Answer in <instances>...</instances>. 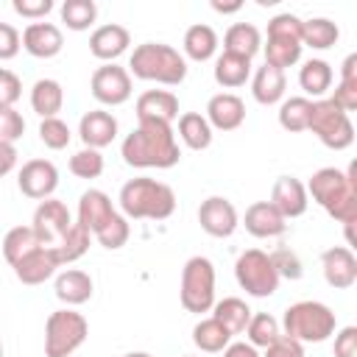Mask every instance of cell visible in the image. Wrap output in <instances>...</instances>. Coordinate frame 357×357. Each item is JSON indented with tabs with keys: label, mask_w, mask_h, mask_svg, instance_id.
Segmentation results:
<instances>
[{
	"label": "cell",
	"mask_w": 357,
	"mask_h": 357,
	"mask_svg": "<svg viewBox=\"0 0 357 357\" xmlns=\"http://www.w3.org/2000/svg\"><path fill=\"white\" fill-rule=\"evenodd\" d=\"M89 237H92V234H89L81 223H73V229L64 234V240L53 248V254H56L59 265H70V262L81 259V257L89 251Z\"/></svg>",
	"instance_id": "obj_40"
},
{
	"label": "cell",
	"mask_w": 357,
	"mask_h": 357,
	"mask_svg": "<svg viewBox=\"0 0 357 357\" xmlns=\"http://www.w3.org/2000/svg\"><path fill=\"white\" fill-rule=\"evenodd\" d=\"M128 75L139 81H156L165 86H178L187 78V59L165 42H142L128 56Z\"/></svg>",
	"instance_id": "obj_4"
},
{
	"label": "cell",
	"mask_w": 357,
	"mask_h": 357,
	"mask_svg": "<svg viewBox=\"0 0 357 357\" xmlns=\"http://www.w3.org/2000/svg\"><path fill=\"white\" fill-rule=\"evenodd\" d=\"M128 237H131V226H128V218L120 215V212H114V215L95 231V240H98L103 248H109V251L123 248V245L128 243Z\"/></svg>",
	"instance_id": "obj_42"
},
{
	"label": "cell",
	"mask_w": 357,
	"mask_h": 357,
	"mask_svg": "<svg viewBox=\"0 0 357 357\" xmlns=\"http://www.w3.org/2000/svg\"><path fill=\"white\" fill-rule=\"evenodd\" d=\"M3 257H6V262L14 268L25 254H31L33 248H39V240H36V234H33V229L31 226H14V229H8L6 231V237H3Z\"/></svg>",
	"instance_id": "obj_37"
},
{
	"label": "cell",
	"mask_w": 357,
	"mask_h": 357,
	"mask_svg": "<svg viewBox=\"0 0 357 357\" xmlns=\"http://www.w3.org/2000/svg\"><path fill=\"white\" fill-rule=\"evenodd\" d=\"M123 357H151L148 351H128V354H123Z\"/></svg>",
	"instance_id": "obj_56"
},
{
	"label": "cell",
	"mask_w": 357,
	"mask_h": 357,
	"mask_svg": "<svg viewBox=\"0 0 357 357\" xmlns=\"http://www.w3.org/2000/svg\"><path fill=\"white\" fill-rule=\"evenodd\" d=\"M70 173L78 178H98L103 173V156L95 148H81L70 156Z\"/></svg>",
	"instance_id": "obj_44"
},
{
	"label": "cell",
	"mask_w": 357,
	"mask_h": 357,
	"mask_svg": "<svg viewBox=\"0 0 357 357\" xmlns=\"http://www.w3.org/2000/svg\"><path fill=\"white\" fill-rule=\"evenodd\" d=\"M321 271L329 287L349 290L357 282V257L349 245H335L321 254Z\"/></svg>",
	"instance_id": "obj_14"
},
{
	"label": "cell",
	"mask_w": 357,
	"mask_h": 357,
	"mask_svg": "<svg viewBox=\"0 0 357 357\" xmlns=\"http://www.w3.org/2000/svg\"><path fill=\"white\" fill-rule=\"evenodd\" d=\"M206 123L212 126V131H234L245 123V103L240 95L234 92H218L209 98L206 103Z\"/></svg>",
	"instance_id": "obj_16"
},
{
	"label": "cell",
	"mask_w": 357,
	"mask_h": 357,
	"mask_svg": "<svg viewBox=\"0 0 357 357\" xmlns=\"http://www.w3.org/2000/svg\"><path fill=\"white\" fill-rule=\"evenodd\" d=\"M271 204L276 206V212L284 220L301 218L310 206V195H307L304 181H298L296 176H279L273 181V190H271Z\"/></svg>",
	"instance_id": "obj_15"
},
{
	"label": "cell",
	"mask_w": 357,
	"mask_h": 357,
	"mask_svg": "<svg viewBox=\"0 0 357 357\" xmlns=\"http://www.w3.org/2000/svg\"><path fill=\"white\" fill-rule=\"evenodd\" d=\"M22 39V47L33 56V59H53L61 53L64 47V36H61V28L53 25V22H28L25 31L20 33Z\"/></svg>",
	"instance_id": "obj_17"
},
{
	"label": "cell",
	"mask_w": 357,
	"mask_h": 357,
	"mask_svg": "<svg viewBox=\"0 0 357 357\" xmlns=\"http://www.w3.org/2000/svg\"><path fill=\"white\" fill-rule=\"evenodd\" d=\"M335 357H357V326H343L335 335Z\"/></svg>",
	"instance_id": "obj_52"
},
{
	"label": "cell",
	"mask_w": 357,
	"mask_h": 357,
	"mask_svg": "<svg viewBox=\"0 0 357 357\" xmlns=\"http://www.w3.org/2000/svg\"><path fill=\"white\" fill-rule=\"evenodd\" d=\"M184 357H192V354H184Z\"/></svg>",
	"instance_id": "obj_58"
},
{
	"label": "cell",
	"mask_w": 357,
	"mask_h": 357,
	"mask_svg": "<svg viewBox=\"0 0 357 357\" xmlns=\"http://www.w3.org/2000/svg\"><path fill=\"white\" fill-rule=\"evenodd\" d=\"M39 139H42L45 148L61 151V148L70 145L73 131H70V126H67L61 117H45V120L39 123Z\"/></svg>",
	"instance_id": "obj_43"
},
{
	"label": "cell",
	"mask_w": 357,
	"mask_h": 357,
	"mask_svg": "<svg viewBox=\"0 0 357 357\" xmlns=\"http://www.w3.org/2000/svg\"><path fill=\"white\" fill-rule=\"evenodd\" d=\"M337 39H340V28L329 17L301 20V45H307L312 50H329Z\"/></svg>",
	"instance_id": "obj_34"
},
{
	"label": "cell",
	"mask_w": 357,
	"mask_h": 357,
	"mask_svg": "<svg viewBox=\"0 0 357 357\" xmlns=\"http://www.w3.org/2000/svg\"><path fill=\"white\" fill-rule=\"evenodd\" d=\"M198 223L209 237H231L240 226V215L229 198L209 195L198 206Z\"/></svg>",
	"instance_id": "obj_13"
},
{
	"label": "cell",
	"mask_w": 357,
	"mask_h": 357,
	"mask_svg": "<svg viewBox=\"0 0 357 357\" xmlns=\"http://www.w3.org/2000/svg\"><path fill=\"white\" fill-rule=\"evenodd\" d=\"M73 223H75V220H73V215H70V209H67L64 201H59V198H45V201H39V206L33 209L31 229H33L39 245L56 248V245L64 240V234L73 229Z\"/></svg>",
	"instance_id": "obj_10"
},
{
	"label": "cell",
	"mask_w": 357,
	"mask_h": 357,
	"mask_svg": "<svg viewBox=\"0 0 357 357\" xmlns=\"http://www.w3.org/2000/svg\"><path fill=\"white\" fill-rule=\"evenodd\" d=\"M192 343H195L201 351H206V354H220V351L231 343V332H229L220 321H215V318L209 315V318H201V321L192 326Z\"/></svg>",
	"instance_id": "obj_33"
},
{
	"label": "cell",
	"mask_w": 357,
	"mask_h": 357,
	"mask_svg": "<svg viewBox=\"0 0 357 357\" xmlns=\"http://www.w3.org/2000/svg\"><path fill=\"white\" fill-rule=\"evenodd\" d=\"M89 89H92V98L103 106H120L131 98V75L126 67L109 61V64H100L92 78H89Z\"/></svg>",
	"instance_id": "obj_11"
},
{
	"label": "cell",
	"mask_w": 357,
	"mask_h": 357,
	"mask_svg": "<svg viewBox=\"0 0 357 357\" xmlns=\"http://www.w3.org/2000/svg\"><path fill=\"white\" fill-rule=\"evenodd\" d=\"M215 81L223 86V89H237L243 86L248 78H251V59L245 56H234V53H220L215 59V70H212Z\"/></svg>",
	"instance_id": "obj_30"
},
{
	"label": "cell",
	"mask_w": 357,
	"mask_h": 357,
	"mask_svg": "<svg viewBox=\"0 0 357 357\" xmlns=\"http://www.w3.org/2000/svg\"><path fill=\"white\" fill-rule=\"evenodd\" d=\"M234 279L254 298H268V296H273L279 290V273H276L271 257L265 251H259V248H245L237 257Z\"/></svg>",
	"instance_id": "obj_9"
},
{
	"label": "cell",
	"mask_w": 357,
	"mask_h": 357,
	"mask_svg": "<svg viewBox=\"0 0 357 357\" xmlns=\"http://www.w3.org/2000/svg\"><path fill=\"white\" fill-rule=\"evenodd\" d=\"M117 128H120V126H117V117H114L112 112H106V109H92V112H86V114L81 117V123H78V137H81L84 148L100 151V148H106V145L114 142Z\"/></svg>",
	"instance_id": "obj_19"
},
{
	"label": "cell",
	"mask_w": 357,
	"mask_h": 357,
	"mask_svg": "<svg viewBox=\"0 0 357 357\" xmlns=\"http://www.w3.org/2000/svg\"><path fill=\"white\" fill-rule=\"evenodd\" d=\"M22 47V39H20V31L11 25V22H0V61H8L20 53Z\"/></svg>",
	"instance_id": "obj_50"
},
{
	"label": "cell",
	"mask_w": 357,
	"mask_h": 357,
	"mask_svg": "<svg viewBox=\"0 0 357 357\" xmlns=\"http://www.w3.org/2000/svg\"><path fill=\"white\" fill-rule=\"evenodd\" d=\"M25 134V120L14 106H0V142L14 145Z\"/></svg>",
	"instance_id": "obj_46"
},
{
	"label": "cell",
	"mask_w": 357,
	"mask_h": 357,
	"mask_svg": "<svg viewBox=\"0 0 357 357\" xmlns=\"http://www.w3.org/2000/svg\"><path fill=\"white\" fill-rule=\"evenodd\" d=\"M64 106V86L56 78H39L31 86V109L45 120V117H59Z\"/></svg>",
	"instance_id": "obj_29"
},
{
	"label": "cell",
	"mask_w": 357,
	"mask_h": 357,
	"mask_svg": "<svg viewBox=\"0 0 357 357\" xmlns=\"http://www.w3.org/2000/svg\"><path fill=\"white\" fill-rule=\"evenodd\" d=\"M22 95V81L17 73L0 67V106H14Z\"/></svg>",
	"instance_id": "obj_48"
},
{
	"label": "cell",
	"mask_w": 357,
	"mask_h": 357,
	"mask_svg": "<svg viewBox=\"0 0 357 357\" xmlns=\"http://www.w3.org/2000/svg\"><path fill=\"white\" fill-rule=\"evenodd\" d=\"M251 315H254L251 307L243 298H237V296H226V298H220V301L212 304V318L220 321L231 335H240L248 326Z\"/></svg>",
	"instance_id": "obj_32"
},
{
	"label": "cell",
	"mask_w": 357,
	"mask_h": 357,
	"mask_svg": "<svg viewBox=\"0 0 357 357\" xmlns=\"http://www.w3.org/2000/svg\"><path fill=\"white\" fill-rule=\"evenodd\" d=\"M53 290H56V298L64 301L67 307H78V304H86L95 293V282L86 271H78V268H67L56 276L53 282Z\"/></svg>",
	"instance_id": "obj_22"
},
{
	"label": "cell",
	"mask_w": 357,
	"mask_h": 357,
	"mask_svg": "<svg viewBox=\"0 0 357 357\" xmlns=\"http://www.w3.org/2000/svg\"><path fill=\"white\" fill-rule=\"evenodd\" d=\"M17 187L25 198H33V201L53 198L59 187V170L50 159H28L17 173Z\"/></svg>",
	"instance_id": "obj_12"
},
{
	"label": "cell",
	"mask_w": 357,
	"mask_h": 357,
	"mask_svg": "<svg viewBox=\"0 0 357 357\" xmlns=\"http://www.w3.org/2000/svg\"><path fill=\"white\" fill-rule=\"evenodd\" d=\"M307 131H312L321 145H326L329 151H346L354 142V126L351 117L332 100V98H321L312 100V112H310V126Z\"/></svg>",
	"instance_id": "obj_7"
},
{
	"label": "cell",
	"mask_w": 357,
	"mask_h": 357,
	"mask_svg": "<svg viewBox=\"0 0 357 357\" xmlns=\"http://www.w3.org/2000/svg\"><path fill=\"white\" fill-rule=\"evenodd\" d=\"M282 329L298 343H324L335 335L337 318L324 301H296L284 310Z\"/></svg>",
	"instance_id": "obj_5"
},
{
	"label": "cell",
	"mask_w": 357,
	"mask_h": 357,
	"mask_svg": "<svg viewBox=\"0 0 357 357\" xmlns=\"http://www.w3.org/2000/svg\"><path fill=\"white\" fill-rule=\"evenodd\" d=\"M178 298L187 312H209L215 304V265L209 257H190L181 268Z\"/></svg>",
	"instance_id": "obj_6"
},
{
	"label": "cell",
	"mask_w": 357,
	"mask_h": 357,
	"mask_svg": "<svg viewBox=\"0 0 357 357\" xmlns=\"http://www.w3.org/2000/svg\"><path fill=\"white\" fill-rule=\"evenodd\" d=\"M310 112H312V100L304 98V95H296V98H287L282 100L279 106V126L284 131H307L310 126Z\"/></svg>",
	"instance_id": "obj_38"
},
{
	"label": "cell",
	"mask_w": 357,
	"mask_h": 357,
	"mask_svg": "<svg viewBox=\"0 0 357 357\" xmlns=\"http://www.w3.org/2000/svg\"><path fill=\"white\" fill-rule=\"evenodd\" d=\"M131 45V33L126 25L120 22H106V25H98L89 36V53L100 61H114L120 59Z\"/></svg>",
	"instance_id": "obj_18"
},
{
	"label": "cell",
	"mask_w": 357,
	"mask_h": 357,
	"mask_svg": "<svg viewBox=\"0 0 357 357\" xmlns=\"http://www.w3.org/2000/svg\"><path fill=\"white\" fill-rule=\"evenodd\" d=\"M332 78H335L332 64L324 61V59H307V61L301 64V70H298V86L304 89V98L310 95V100H312V98L321 100V98L329 92Z\"/></svg>",
	"instance_id": "obj_27"
},
{
	"label": "cell",
	"mask_w": 357,
	"mask_h": 357,
	"mask_svg": "<svg viewBox=\"0 0 357 357\" xmlns=\"http://www.w3.org/2000/svg\"><path fill=\"white\" fill-rule=\"evenodd\" d=\"M178 139L190 151H206L212 145V126L206 123L204 114L184 112V114H178Z\"/></svg>",
	"instance_id": "obj_31"
},
{
	"label": "cell",
	"mask_w": 357,
	"mask_h": 357,
	"mask_svg": "<svg viewBox=\"0 0 357 357\" xmlns=\"http://www.w3.org/2000/svg\"><path fill=\"white\" fill-rule=\"evenodd\" d=\"M223 357H262L251 343H245V340H237V343H229L226 349H223Z\"/></svg>",
	"instance_id": "obj_54"
},
{
	"label": "cell",
	"mask_w": 357,
	"mask_h": 357,
	"mask_svg": "<svg viewBox=\"0 0 357 357\" xmlns=\"http://www.w3.org/2000/svg\"><path fill=\"white\" fill-rule=\"evenodd\" d=\"M271 257V262H273V268H276V273H279V279H290V282H296V279H301V273H304V265H301V259H298V254L293 251V248H284V245H279L273 254H268Z\"/></svg>",
	"instance_id": "obj_45"
},
{
	"label": "cell",
	"mask_w": 357,
	"mask_h": 357,
	"mask_svg": "<svg viewBox=\"0 0 357 357\" xmlns=\"http://www.w3.org/2000/svg\"><path fill=\"white\" fill-rule=\"evenodd\" d=\"M212 8L218 14H234V11L243 8V0H234V3H218V0H212Z\"/></svg>",
	"instance_id": "obj_55"
},
{
	"label": "cell",
	"mask_w": 357,
	"mask_h": 357,
	"mask_svg": "<svg viewBox=\"0 0 357 357\" xmlns=\"http://www.w3.org/2000/svg\"><path fill=\"white\" fill-rule=\"evenodd\" d=\"M120 209L128 220H165L176 212V192L156 178H128L120 187Z\"/></svg>",
	"instance_id": "obj_3"
},
{
	"label": "cell",
	"mask_w": 357,
	"mask_h": 357,
	"mask_svg": "<svg viewBox=\"0 0 357 357\" xmlns=\"http://www.w3.org/2000/svg\"><path fill=\"white\" fill-rule=\"evenodd\" d=\"M137 120H178V98L170 89H148L137 98Z\"/></svg>",
	"instance_id": "obj_23"
},
{
	"label": "cell",
	"mask_w": 357,
	"mask_h": 357,
	"mask_svg": "<svg viewBox=\"0 0 357 357\" xmlns=\"http://www.w3.org/2000/svg\"><path fill=\"white\" fill-rule=\"evenodd\" d=\"M332 100L349 114L357 109V53H349L343 67H340V81L335 86Z\"/></svg>",
	"instance_id": "obj_36"
},
{
	"label": "cell",
	"mask_w": 357,
	"mask_h": 357,
	"mask_svg": "<svg viewBox=\"0 0 357 357\" xmlns=\"http://www.w3.org/2000/svg\"><path fill=\"white\" fill-rule=\"evenodd\" d=\"M284 89H287V78L282 70L271 67V64H262L257 67L254 78H251V95L259 106H273L284 98Z\"/></svg>",
	"instance_id": "obj_25"
},
{
	"label": "cell",
	"mask_w": 357,
	"mask_h": 357,
	"mask_svg": "<svg viewBox=\"0 0 357 357\" xmlns=\"http://www.w3.org/2000/svg\"><path fill=\"white\" fill-rule=\"evenodd\" d=\"M120 156L128 167H156V170H167L173 165H178L181 151L176 142V131L170 123H159V120H139V126L126 134L123 145H120Z\"/></svg>",
	"instance_id": "obj_1"
},
{
	"label": "cell",
	"mask_w": 357,
	"mask_h": 357,
	"mask_svg": "<svg viewBox=\"0 0 357 357\" xmlns=\"http://www.w3.org/2000/svg\"><path fill=\"white\" fill-rule=\"evenodd\" d=\"M114 212H117V209L112 206V198H109L103 190H86V192H81V198H78V220H75V223H81L89 234H95Z\"/></svg>",
	"instance_id": "obj_24"
},
{
	"label": "cell",
	"mask_w": 357,
	"mask_h": 357,
	"mask_svg": "<svg viewBox=\"0 0 357 357\" xmlns=\"http://www.w3.org/2000/svg\"><path fill=\"white\" fill-rule=\"evenodd\" d=\"M59 14L70 31H86L98 20V6L95 0H64Z\"/></svg>",
	"instance_id": "obj_39"
},
{
	"label": "cell",
	"mask_w": 357,
	"mask_h": 357,
	"mask_svg": "<svg viewBox=\"0 0 357 357\" xmlns=\"http://www.w3.org/2000/svg\"><path fill=\"white\" fill-rule=\"evenodd\" d=\"M307 195L329 212L343 226L357 223V178H354V165L349 170L337 167H321L310 176L304 184Z\"/></svg>",
	"instance_id": "obj_2"
},
{
	"label": "cell",
	"mask_w": 357,
	"mask_h": 357,
	"mask_svg": "<svg viewBox=\"0 0 357 357\" xmlns=\"http://www.w3.org/2000/svg\"><path fill=\"white\" fill-rule=\"evenodd\" d=\"M89 335V324L81 312L64 307L45 321V357H70Z\"/></svg>",
	"instance_id": "obj_8"
},
{
	"label": "cell",
	"mask_w": 357,
	"mask_h": 357,
	"mask_svg": "<svg viewBox=\"0 0 357 357\" xmlns=\"http://www.w3.org/2000/svg\"><path fill=\"white\" fill-rule=\"evenodd\" d=\"M56 268H61V265H59L53 248L39 245V248H33L31 254H25V257L14 265V276H17L22 284H31V287H33V284H42V282H47L50 276H56Z\"/></svg>",
	"instance_id": "obj_21"
},
{
	"label": "cell",
	"mask_w": 357,
	"mask_h": 357,
	"mask_svg": "<svg viewBox=\"0 0 357 357\" xmlns=\"http://www.w3.org/2000/svg\"><path fill=\"white\" fill-rule=\"evenodd\" d=\"M301 39H293V36H268V42L262 45L265 50V64L276 67V70H287L293 67L298 59H301Z\"/></svg>",
	"instance_id": "obj_35"
},
{
	"label": "cell",
	"mask_w": 357,
	"mask_h": 357,
	"mask_svg": "<svg viewBox=\"0 0 357 357\" xmlns=\"http://www.w3.org/2000/svg\"><path fill=\"white\" fill-rule=\"evenodd\" d=\"M181 47H184V59H192V61H209L218 50V33L212 25L206 22H195L184 31V39H181Z\"/></svg>",
	"instance_id": "obj_26"
},
{
	"label": "cell",
	"mask_w": 357,
	"mask_h": 357,
	"mask_svg": "<svg viewBox=\"0 0 357 357\" xmlns=\"http://www.w3.org/2000/svg\"><path fill=\"white\" fill-rule=\"evenodd\" d=\"M17 167V148L8 142H0V176H8Z\"/></svg>",
	"instance_id": "obj_53"
},
{
	"label": "cell",
	"mask_w": 357,
	"mask_h": 357,
	"mask_svg": "<svg viewBox=\"0 0 357 357\" xmlns=\"http://www.w3.org/2000/svg\"><path fill=\"white\" fill-rule=\"evenodd\" d=\"M11 8H14L20 17L39 22V20H45V17L53 11V0H14Z\"/></svg>",
	"instance_id": "obj_49"
},
{
	"label": "cell",
	"mask_w": 357,
	"mask_h": 357,
	"mask_svg": "<svg viewBox=\"0 0 357 357\" xmlns=\"http://www.w3.org/2000/svg\"><path fill=\"white\" fill-rule=\"evenodd\" d=\"M268 36H293L301 39V20L290 11H282L268 20Z\"/></svg>",
	"instance_id": "obj_47"
},
{
	"label": "cell",
	"mask_w": 357,
	"mask_h": 357,
	"mask_svg": "<svg viewBox=\"0 0 357 357\" xmlns=\"http://www.w3.org/2000/svg\"><path fill=\"white\" fill-rule=\"evenodd\" d=\"M243 332L248 335V343L254 349H265L282 335V326L271 312H257V315H251V321H248V326Z\"/></svg>",
	"instance_id": "obj_41"
},
{
	"label": "cell",
	"mask_w": 357,
	"mask_h": 357,
	"mask_svg": "<svg viewBox=\"0 0 357 357\" xmlns=\"http://www.w3.org/2000/svg\"><path fill=\"white\" fill-rule=\"evenodd\" d=\"M0 357H3V340H0Z\"/></svg>",
	"instance_id": "obj_57"
},
{
	"label": "cell",
	"mask_w": 357,
	"mask_h": 357,
	"mask_svg": "<svg viewBox=\"0 0 357 357\" xmlns=\"http://www.w3.org/2000/svg\"><path fill=\"white\" fill-rule=\"evenodd\" d=\"M243 226L248 234L268 240V237H282L287 229V220L276 212V206L271 201H254L243 215Z\"/></svg>",
	"instance_id": "obj_20"
},
{
	"label": "cell",
	"mask_w": 357,
	"mask_h": 357,
	"mask_svg": "<svg viewBox=\"0 0 357 357\" xmlns=\"http://www.w3.org/2000/svg\"><path fill=\"white\" fill-rule=\"evenodd\" d=\"M262 357H304V343H298L287 335H279L271 346H265Z\"/></svg>",
	"instance_id": "obj_51"
},
{
	"label": "cell",
	"mask_w": 357,
	"mask_h": 357,
	"mask_svg": "<svg viewBox=\"0 0 357 357\" xmlns=\"http://www.w3.org/2000/svg\"><path fill=\"white\" fill-rule=\"evenodd\" d=\"M223 50L234 53V56H245L254 59L262 50V33L257 25L251 22H234L229 25V31L223 33Z\"/></svg>",
	"instance_id": "obj_28"
}]
</instances>
